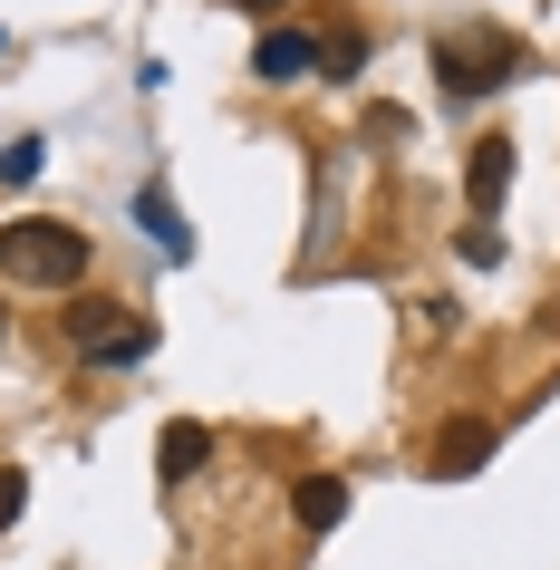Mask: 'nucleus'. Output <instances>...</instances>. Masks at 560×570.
I'll use <instances>...</instances> for the list:
<instances>
[{
    "instance_id": "f8f14e48",
    "label": "nucleus",
    "mask_w": 560,
    "mask_h": 570,
    "mask_svg": "<svg viewBox=\"0 0 560 570\" xmlns=\"http://www.w3.org/2000/svg\"><path fill=\"white\" fill-rule=\"evenodd\" d=\"M20 512H30V474H20V464H0V532H10Z\"/></svg>"
},
{
    "instance_id": "423d86ee",
    "label": "nucleus",
    "mask_w": 560,
    "mask_h": 570,
    "mask_svg": "<svg viewBox=\"0 0 560 570\" xmlns=\"http://www.w3.org/2000/svg\"><path fill=\"white\" fill-rule=\"evenodd\" d=\"M502 184H512V146H502V136H483V146L464 155V194H473V213H493V204H502Z\"/></svg>"
},
{
    "instance_id": "9d476101",
    "label": "nucleus",
    "mask_w": 560,
    "mask_h": 570,
    "mask_svg": "<svg viewBox=\"0 0 560 570\" xmlns=\"http://www.w3.org/2000/svg\"><path fill=\"white\" fill-rule=\"evenodd\" d=\"M136 358H155V320H126L107 348H88V367H136Z\"/></svg>"
},
{
    "instance_id": "20e7f679",
    "label": "nucleus",
    "mask_w": 560,
    "mask_h": 570,
    "mask_svg": "<svg viewBox=\"0 0 560 570\" xmlns=\"http://www.w3.org/2000/svg\"><path fill=\"white\" fill-rule=\"evenodd\" d=\"M126 320H136L126 301H68V320H59V330H68V348L88 358V348H107V338H117Z\"/></svg>"
},
{
    "instance_id": "2eb2a0df",
    "label": "nucleus",
    "mask_w": 560,
    "mask_h": 570,
    "mask_svg": "<svg viewBox=\"0 0 560 570\" xmlns=\"http://www.w3.org/2000/svg\"><path fill=\"white\" fill-rule=\"evenodd\" d=\"M0 330H10V309H0Z\"/></svg>"
},
{
    "instance_id": "f257e3e1",
    "label": "nucleus",
    "mask_w": 560,
    "mask_h": 570,
    "mask_svg": "<svg viewBox=\"0 0 560 570\" xmlns=\"http://www.w3.org/2000/svg\"><path fill=\"white\" fill-rule=\"evenodd\" d=\"M97 262V242L78 223H49V213H20L0 223V281H30V291H78Z\"/></svg>"
},
{
    "instance_id": "7ed1b4c3",
    "label": "nucleus",
    "mask_w": 560,
    "mask_h": 570,
    "mask_svg": "<svg viewBox=\"0 0 560 570\" xmlns=\"http://www.w3.org/2000/svg\"><path fill=\"white\" fill-rule=\"evenodd\" d=\"M291 522L299 532H338V522H348V483L338 474H299L291 483Z\"/></svg>"
},
{
    "instance_id": "0eeeda50",
    "label": "nucleus",
    "mask_w": 560,
    "mask_h": 570,
    "mask_svg": "<svg viewBox=\"0 0 560 570\" xmlns=\"http://www.w3.org/2000/svg\"><path fill=\"white\" fill-rule=\"evenodd\" d=\"M252 78H310V30H262V49H252Z\"/></svg>"
},
{
    "instance_id": "f03ea898",
    "label": "nucleus",
    "mask_w": 560,
    "mask_h": 570,
    "mask_svg": "<svg viewBox=\"0 0 560 570\" xmlns=\"http://www.w3.org/2000/svg\"><path fill=\"white\" fill-rule=\"evenodd\" d=\"M493 445H502V425L454 416V425L435 435V454H425V474H435V483H464V474H483V464H493Z\"/></svg>"
},
{
    "instance_id": "6e6552de",
    "label": "nucleus",
    "mask_w": 560,
    "mask_h": 570,
    "mask_svg": "<svg viewBox=\"0 0 560 570\" xmlns=\"http://www.w3.org/2000/svg\"><path fill=\"white\" fill-rule=\"evenodd\" d=\"M310 68H320V78H338V88H348L357 68H367V30H348V20H338V30H320V39H310Z\"/></svg>"
},
{
    "instance_id": "4468645a",
    "label": "nucleus",
    "mask_w": 560,
    "mask_h": 570,
    "mask_svg": "<svg viewBox=\"0 0 560 570\" xmlns=\"http://www.w3.org/2000/svg\"><path fill=\"white\" fill-rule=\"evenodd\" d=\"M233 10H291V0H233Z\"/></svg>"
},
{
    "instance_id": "39448f33",
    "label": "nucleus",
    "mask_w": 560,
    "mask_h": 570,
    "mask_svg": "<svg viewBox=\"0 0 560 570\" xmlns=\"http://www.w3.org/2000/svg\"><path fill=\"white\" fill-rule=\"evenodd\" d=\"M155 464H165V483H194V474L213 464V425H194V416H184V425H165Z\"/></svg>"
},
{
    "instance_id": "1a4fd4ad",
    "label": "nucleus",
    "mask_w": 560,
    "mask_h": 570,
    "mask_svg": "<svg viewBox=\"0 0 560 570\" xmlns=\"http://www.w3.org/2000/svg\"><path fill=\"white\" fill-rule=\"evenodd\" d=\"M136 223H146V233L165 242V262H194V233H184V213L165 204V194H155V184H146V194H136Z\"/></svg>"
},
{
    "instance_id": "ddd939ff",
    "label": "nucleus",
    "mask_w": 560,
    "mask_h": 570,
    "mask_svg": "<svg viewBox=\"0 0 560 570\" xmlns=\"http://www.w3.org/2000/svg\"><path fill=\"white\" fill-rule=\"evenodd\" d=\"M454 252H464V262H473V271H493V262H502V233H493V223H473V233H464V242H454Z\"/></svg>"
},
{
    "instance_id": "9b49d317",
    "label": "nucleus",
    "mask_w": 560,
    "mask_h": 570,
    "mask_svg": "<svg viewBox=\"0 0 560 570\" xmlns=\"http://www.w3.org/2000/svg\"><path fill=\"white\" fill-rule=\"evenodd\" d=\"M39 165H49V146H39V136H20V146H0V184H30Z\"/></svg>"
}]
</instances>
